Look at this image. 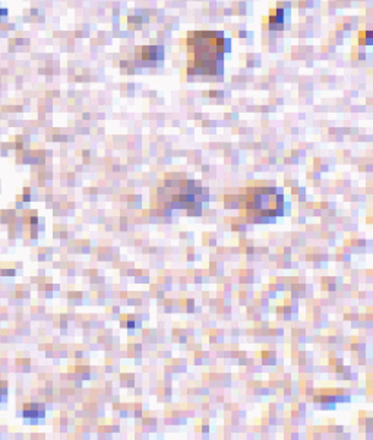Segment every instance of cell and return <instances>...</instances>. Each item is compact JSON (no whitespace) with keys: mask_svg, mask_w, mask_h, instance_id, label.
Segmentation results:
<instances>
[{"mask_svg":"<svg viewBox=\"0 0 373 440\" xmlns=\"http://www.w3.org/2000/svg\"><path fill=\"white\" fill-rule=\"evenodd\" d=\"M232 50V40L218 31H195L187 37V72L190 75H221L224 54Z\"/></svg>","mask_w":373,"mask_h":440,"instance_id":"1","label":"cell"},{"mask_svg":"<svg viewBox=\"0 0 373 440\" xmlns=\"http://www.w3.org/2000/svg\"><path fill=\"white\" fill-rule=\"evenodd\" d=\"M135 62L142 67H153L157 62L163 60V48L157 46H143L138 47L135 51Z\"/></svg>","mask_w":373,"mask_h":440,"instance_id":"2","label":"cell"},{"mask_svg":"<svg viewBox=\"0 0 373 440\" xmlns=\"http://www.w3.org/2000/svg\"><path fill=\"white\" fill-rule=\"evenodd\" d=\"M5 392H6V383L0 380V401L5 396Z\"/></svg>","mask_w":373,"mask_h":440,"instance_id":"3","label":"cell"},{"mask_svg":"<svg viewBox=\"0 0 373 440\" xmlns=\"http://www.w3.org/2000/svg\"><path fill=\"white\" fill-rule=\"evenodd\" d=\"M246 254H255V247L253 246H246Z\"/></svg>","mask_w":373,"mask_h":440,"instance_id":"4","label":"cell"},{"mask_svg":"<svg viewBox=\"0 0 373 440\" xmlns=\"http://www.w3.org/2000/svg\"><path fill=\"white\" fill-rule=\"evenodd\" d=\"M155 297L161 300V299H164V297H166V294H164V291H158V293H155Z\"/></svg>","mask_w":373,"mask_h":440,"instance_id":"5","label":"cell"},{"mask_svg":"<svg viewBox=\"0 0 373 440\" xmlns=\"http://www.w3.org/2000/svg\"><path fill=\"white\" fill-rule=\"evenodd\" d=\"M313 215L315 217H321L322 215V209H313Z\"/></svg>","mask_w":373,"mask_h":440,"instance_id":"6","label":"cell"},{"mask_svg":"<svg viewBox=\"0 0 373 440\" xmlns=\"http://www.w3.org/2000/svg\"><path fill=\"white\" fill-rule=\"evenodd\" d=\"M342 430H344V428H342V427H340V425H338V427H337V428H335V431H337V434H340V433H342Z\"/></svg>","mask_w":373,"mask_h":440,"instance_id":"7","label":"cell"},{"mask_svg":"<svg viewBox=\"0 0 373 440\" xmlns=\"http://www.w3.org/2000/svg\"><path fill=\"white\" fill-rule=\"evenodd\" d=\"M202 431H203V433H208V431H209L208 425H203V427H202Z\"/></svg>","mask_w":373,"mask_h":440,"instance_id":"8","label":"cell"},{"mask_svg":"<svg viewBox=\"0 0 373 440\" xmlns=\"http://www.w3.org/2000/svg\"><path fill=\"white\" fill-rule=\"evenodd\" d=\"M186 236H187V234H186V233H180V237H182V238H185V237H186Z\"/></svg>","mask_w":373,"mask_h":440,"instance_id":"9","label":"cell"}]
</instances>
